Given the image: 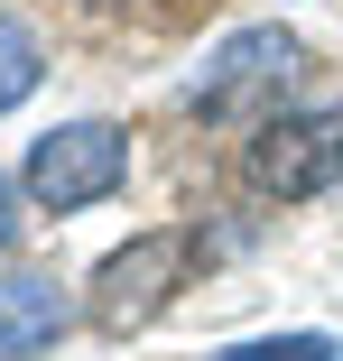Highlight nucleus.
<instances>
[{
    "label": "nucleus",
    "instance_id": "nucleus-1",
    "mask_svg": "<svg viewBox=\"0 0 343 361\" xmlns=\"http://www.w3.org/2000/svg\"><path fill=\"white\" fill-rule=\"evenodd\" d=\"M297 75H306V47L288 37V28H232L214 56H204V75L186 84V111L195 121H279V111H297L288 93H297Z\"/></svg>",
    "mask_w": 343,
    "mask_h": 361
},
{
    "label": "nucleus",
    "instance_id": "nucleus-2",
    "mask_svg": "<svg viewBox=\"0 0 343 361\" xmlns=\"http://www.w3.org/2000/svg\"><path fill=\"white\" fill-rule=\"evenodd\" d=\"M195 259H204V232H130L102 269H93V297H84V315H93V334H140V324H158L186 287H195Z\"/></svg>",
    "mask_w": 343,
    "mask_h": 361
},
{
    "label": "nucleus",
    "instance_id": "nucleus-3",
    "mask_svg": "<svg viewBox=\"0 0 343 361\" xmlns=\"http://www.w3.org/2000/svg\"><path fill=\"white\" fill-rule=\"evenodd\" d=\"M241 185L260 204H315L343 185V102H297L241 139Z\"/></svg>",
    "mask_w": 343,
    "mask_h": 361
},
{
    "label": "nucleus",
    "instance_id": "nucleus-4",
    "mask_svg": "<svg viewBox=\"0 0 343 361\" xmlns=\"http://www.w3.org/2000/svg\"><path fill=\"white\" fill-rule=\"evenodd\" d=\"M130 185V130L121 121H56L47 139H28L19 195L37 213H93Z\"/></svg>",
    "mask_w": 343,
    "mask_h": 361
},
{
    "label": "nucleus",
    "instance_id": "nucleus-5",
    "mask_svg": "<svg viewBox=\"0 0 343 361\" xmlns=\"http://www.w3.org/2000/svg\"><path fill=\"white\" fill-rule=\"evenodd\" d=\"M65 324H75V297H65L47 269H0V361L56 352Z\"/></svg>",
    "mask_w": 343,
    "mask_h": 361
},
{
    "label": "nucleus",
    "instance_id": "nucleus-6",
    "mask_svg": "<svg viewBox=\"0 0 343 361\" xmlns=\"http://www.w3.org/2000/svg\"><path fill=\"white\" fill-rule=\"evenodd\" d=\"M37 84H47V47H37V28L0 10V111H19Z\"/></svg>",
    "mask_w": 343,
    "mask_h": 361
},
{
    "label": "nucleus",
    "instance_id": "nucleus-7",
    "mask_svg": "<svg viewBox=\"0 0 343 361\" xmlns=\"http://www.w3.org/2000/svg\"><path fill=\"white\" fill-rule=\"evenodd\" d=\"M214 361H343V343L334 334H260V343H232Z\"/></svg>",
    "mask_w": 343,
    "mask_h": 361
},
{
    "label": "nucleus",
    "instance_id": "nucleus-8",
    "mask_svg": "<svg viewBox=\"0 0 343 361\" xmlns=\"http://www.w3.org/2000/svg\"><path fill=\"white\" fill-rule=\"evenodd\" d=\"M10 241H19V185L0 176V250H10Z\"/></svg>",
    "mask_w": 343,
    "mask_h": 361
}]
</instances>
